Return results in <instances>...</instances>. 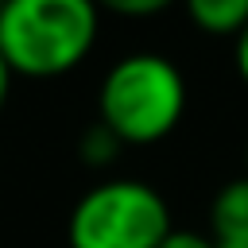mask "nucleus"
I'll return each instance as SVG.
<instances>
[{
  "mask_svg": "<svg viewBox=\"0 0 248 248\" xmlns=\"http://www.w3.org/2000/svg\"><path fill=\"white\" fill-rule=\"evenodd\" d=\"M97 27L101 8L93 0H4L0 54L12 74L58 78L85 62Z\"/></svg>",
  "mask_w": 248,
  "mask_h": 248,
  "instance_id": "obj_1",
  "label": "nucleus"
},
{
  "mask_svg": "<svg viewBox=\"0 0 248 248\" xmlns=\"http://www.w3.org/2000/svg\"><path fill=\"white\" fill-rule=\"evenodd\" d=\"M186 112V78L182 70L151 50L124 54L101 81L97 120L128 147H147L167 140Z\"/></svg>",
  "mask_w": 248,
  "mask_h": 248,
  "instance_id": "obj_2",
  "label": "nucleus"
},
{
  "mask_svg": "<svg viewBox=\"0 0 248 248\" xmlns=\"http://www.w3.org/2000/svg\"><path fill=\"white\" fill-rule=\"evenodd\" d=\"M170 229V209L155 186L108 178L74 202L66 240L70 248H159Z\"/></svg>",
  "mask_w": 248,
  "mask_h": 248,
  "instance_id": "obj_3",
  "label": "nucleus"
},
{
  "mask_svg": "<svg viewBox=\"0 0 248 248\" xmlns=\"http://www.w3.org/2000/svg\"><path fill=\"white\" fill-rule=\"evenodd\" d=\"M209 236L213 240H248V174L225 182L209 202Z\"/></svg>",
  "mask_w": 248,
  "mask_h": 248,
  "instance_id": "obj_4",
  "label": "nucleus"
},
{
  "mask_svg": "<svg viewBox=\"0 0 248 248\" xmlns=\"http://www.w3.org/2000/svg\"><path fill=\"white\" fill-rule=\"evenodd\" d=\"M190 23L205 35H229L236 39L248 27V0H182Z\"/></svg>",
  "mask_w": 248,
  "mask_h": 248,
  "instance_id": "obj_5",
  "label": "nucleus"
},
{
  "mask_svg": "<svg viewBox=\"0 0 248 248\" xmlns=\"http://www.w3.org/2000/svg\"><path fill=\"white\" fill-rule=\"evenodd\" d=\"M120 140L97 120V124H89L85 132H81V140H78V155H81V163H89V167H108L116 155H120Z\"/></svg>",
  "mask_w": 248,
  "mask_h": 248,
  "instance_id": "obj_6",
  "label": "nucleus"
},
{
  "mask_svg": "<svg viewBox=\"0 0 248 248\" xmlns=\"http://www.w3.org/2000/svg\"><path fill=\"white\" fill-rule=\"evenodd\" d=\"M101 12H116V16H132V19H143V16H155V12H167L174 0H93Z\"/></svg>",
  "mask_w": 248,
  "mask_h": 248,
  "instance_id": "obj_7",
  "label": "nucleus"
},
{
  "mask_svg": "<svg viewBox=\"0 0 248 248\" xmlns=\"http://www.w3.org/2000/svg\"><path fill=\"white\" fill-rule=\"evenodd\" d=\"M159 248H217L209 232H190V229H170Z\"/></svg>",
  "mask_w": 248,
  "mask_h": 248,
  "instance_id": "obj_8",
  "label": "nucleus"
},
{
  "mask_svg": "<svg viewBox=\"0 0 248 248\" xmlns=\"http://www.w3.org/2000/svg\"><path fill=\"white\" fill-rule=\"evenodd\" d=\"M232 62H236V74H240V81L248 85V27L232 39Z\"/></svg>",
  "mask_w": 248,
  "mask_h": 248,
  "instance_id": "obj_9",
  "label": "nucleus"
},
{
  "mask_svg": "<svg viewBox=\"0 0 248 248\" xmlns=\"http://www.w3.org/2000/svg\"><path fill=\"white\" fill-rule=\"evenodd\" d=\"M12 78H16V74H12V66H8V58L0 54V108L8 105V93H12Z\"/></svg>",
  "mask_w": 248,
  "mask_h": 248,
  "instance_id": "obj_10",
  "label": "nucleus"
},
{
  "mask_svg": "<svg viewBox=\"0 0 248 248\" xmlns=\"http://www.w3.org/2000/svg\"><path fill=\"white\" fill-rule=\"evenodd\" d=\"M217 248H248V240H217Z\"/></svg>",
  "mask_w": 248,
  "mask_h": 248,
  "instance_id": "obj_11",
  "label": "nucleus"
},
{
  "mask_svg": "<svg viewBox=\"0 0 248 248\" xmlns=\"http://www.w3.org/2000/svg\"><path fill=\"white\" fill-rule=\"evenodd\" d=\"M244 167H248V143H244Z\"/></svg>",
  "mask_w": 248,
  "mask_h": 248,
  "instance_id": "obj_12",
  "label": "nucleus"
},
{
  "mask_svg": "<svg viewBox=\"0 0 248 248\" xmlns=\"http://www.w3.org/2000/svg\"><path fill=\"white\" fill-rule=\"evenodd\" d=\"M0 12H4V0H0Z\"/></svg>",
  "mask_w": 248,
  "mask_h": 248,
  "instance_id": "obj_13",
  "label": "nucleus"
}]
</instances>
